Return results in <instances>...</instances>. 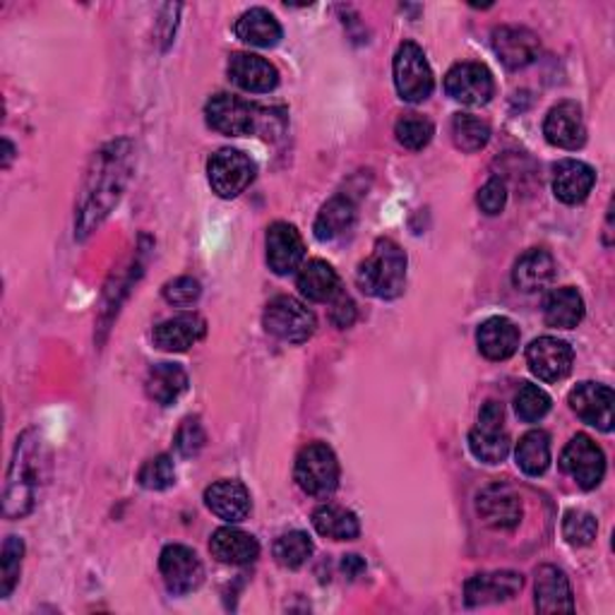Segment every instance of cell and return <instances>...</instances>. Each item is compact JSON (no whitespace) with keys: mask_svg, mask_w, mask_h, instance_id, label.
<instances>
[{"mask_svg":"<svg viewBox=\"0 0 615 615\" xmlns=\"http://www.w3.org/2000/svg\"><path fill=\"white\" fill-rule=\"evenodd\" d=\"M138 481L142 488L148 491H167L173 486L175 481V468L169 455H157L154 460L144 462V466L140 468Z\"/></svg>","mask_w":615,"mask_h":615,"instance_id":"60d3db41","label":"cell"},{"mask_svg":"<svg viewBox=\"0 0 615 615\" xmlns=\"http://www.w3.org/2000/svg\"><path fill=\"white\" fill-rule=\"evenodd\" d=\"M476 510L483 524H488L491 530L507 532L515 530L522 522V497L512 491L505 483H493V486L483 488L476 497Z\"/></svg>","mask_w":615,"mask_h":615,"instance_id":"5bb4252c","label":"cell"},{"mask_svg":"<svg viewBox=\"0 0 615 615\" xmlns=\"http://www.w3.org/2000/svg\"><path fill=\"white\" fill-rule=\"evenodd\" d=\"M202 294L200 282L193 280V276H179L164 286V299L171 305H193Z\"/></svg>","mask_w":615,"mask_h":615,"instance_id":"ee69618b","label":"cell"},{"mask_svg":"<svg viewBox=\"0 0 615 615\" xmlns=\"http://www.w3.org/2000/svg\"><path fill=\"white\" fill-rule=\"evenodd\" d=\"M313 555V541L305 532H289L274 541V561L282 567L296 569Z\"/></svg>","mask_w":615,"mask_h":615,"instance_id":"d590c367","label":"cell"},{"mask_svg":"<svg viewBox=\"0 0 615 615\" xmlns=\"http://www.w3.org/2000/svg\"><path fill=\"white\" fill-rule=\"evenodd\" d=\"M204 503L219 520L229 524L243 522L251 515V493L241 481H216L204 491Z\"/></svg>","mask_w":615,"mask_h":615,"instance_id":"603a6c76","label":"cell"},{"mask_svg":"<svg viewBox=\"0 0 615 615\" xmlns=\"http://www.w3.org/2000/svg\"><path fill=\"white\" fill-rule=\"evenodd\" d=\"M476 344L488 361H507L520 346V330L510 317H491L478 327Z\"/></svg>","mask_w":615,"mask_h":615,"instance_id":"d4e9b609","label":"cell"},{"mask_svg":"<svg viewBox=\"0 0 615 615\" xmlns=\"http://www.w3.org/2000/svg\"><path fill=\"white\" fill-rule=\"evenodd\" d=\"M613 404L615 394L611 387L598 383H579L569 392V406L589 426L611 433L613 431Z\"/></svg>","mask_w":615,"mask_h":615,"instance_id":"9a60e30c","label":"cell"},{"mask_svg":"<svg viewBox=\"0 0 615 615\" xmlns=\"http://www.w3.org/2000/svg\"><path fill=\"white\" fill-rule=\"evenodd\" d=\"M265 330L276 336V340L289 342V344H303L313 336L315 332V313L311 308H305L294 296H276L265 308Z\"/></svg>","mask_w":615,"mask_h":615,"instance_id":"8992f818","label":"cell"},{"mask_svg":"<svg viewBox=\"0 0 615 615\" xmlns=\"http://www.w3.org/2000/svg\"><path fill=\"white\" fill-rule=\"evenodd\" d=\"M342 569L349 575V577H359L363 569H365V563L361 555L356 553H351V555H344V561H342Z\"/></svg>","mask_w":615,"mask_h":615,"instance_id":"bcb514c9","label":"cell"},{"mask_svg":"<svg viewBox=\"0 0 615 615\" xmlns=\"http://www.w3.org/2000/svg\"><path fill=\"white\" fill-rule=\"evenodd\" d=\"M236 37L248 47L272 49L282 39V24L265 8L245 10L236 22Z\"/></svg>","mask_w":615,"mask_h":615,"instance_id":"83f0119b","label":"cell"},{"mask_svg":"<svg viewBox=\"0 0 615 615\" xmlns=\"http://www.w3.org/2000/svg\"><path fill=\"white\" fill-rule=\"evenodd\" d=\"M478 208L483 214H488V216H495V214H501L505 210V204H507V188L501 179H491L486 185H483L478 190Z\"/></svg>","mask_w":615,"mask_h":615,"instance_id":"7bdbcfd3","label":"cell"},{"mask_svg":"<svg viewBox=\"0 0 615 615\" xmlns=\"http://www.w3.org/2000/svg\"><path fill=\"white\" fill-rule=\"evenodd\" d=\"M128 159L130 150L125 140L111 142L109 148H104L94 157V169L90 171V179H87L78 214L80 236H87L94 226H99L101 219H104L113 210V204L119 202L130 175Z\"/></svg>","mask_w":615,"mask_h":615,"instance_id":"6da1fadb","label":"cell"},{"mask_svg":"<svg viewBox=\"0 0 615 615\" xmlns=\"http://www.w3.org/2000/svg\"><path fill=\"white\" fill-rule=\"evenodd\" d=\"M356 222V204L344 195L332 198L325 208L320 210L315 219V239L317 241H334L349 231Z\"/></svg>","mask_w":615,"mask_h":615,"instance_id":"d6a6232c","label":"cell"},{"mask_svg":"<svg viewBox=\"0 0 615 615\" xmlns=\"http://www.w3.org/2000/svg\"><path fill=\"white\" fill-rule=\"evenodd\" d=\"M544 135L561 150H579L584 140H587V128H584L582 109L575 101H561L558 107H553L546 115Z\"/></svg>","mask_w":615,"mask_h":615,"instance_id":"ac0fdd59","label":"cell"},{"mask_svg":"<svg viewBox=\"0 0 615 615\" xmlns=\"http://www.w3.org/2000/svg\"><path fill=\"white\" fill-rule=\"evenodd\" d=\"M204 115L212 130L229 138L251 135L255 130V107L231 94H214L204 107Z\"/></svg>","mask_w":615,"mask_h":615,"instance_id":"4fadbf2b","label":"cell"},{"mask_svg":"<svg viewBox=\"0 0 615 615\" xmlns=\"http://www.w3.org/2000/svg\"><path fill=\"white\" fill-rule=\"evenodd\" d=\"M3 148H6V159H3V169H8V167H10V159H12V154H14V150H12V144H10V140H3Z\"/></svg>","mask_w":615,"mask_h":615,"instance_id":"7dc6e473","label":"cell"},{"mask_svg":"<svg viewBox=\"0 0 615 615\" xmlns=\"http://www.w3.org/2000/svg\"><path fill=\"white\" fill-rule=\"evenodd\" d=\"M517 466L526 476L546 474L551 466V437L546 431H530L517 445Z\"/></svg>","mask_w":615,"mask_h":615,"instance_id":"836d02e7","label":"cell"},{"mask_svg":"<svg viewBox=\"0 0 615 615\" xmlns=\"http://www.w3.org/2000/svg\"><path fill=\"white\" fill-rule=\"evenodd\" d=\"M43 466H47V452L34 431H27L18 437L14 445L12 464L6 481L3 512L8 520H20L34 510L37 491L43 478Z\"/></svg>","mask_w":615,"mask_h":615,"instance_id":"7a4b0ae2","label":"cell"},{"mask_svg":"<svg viewBox=\"0 0 615 615\" xmlns=\"http://www.w3.org/2000/svg\"><path fill=\"white\" fill-rule=\"evenodd\" d=\"M330 320L334 322V327H340V330H346V327H351V325H354V322H356V303L351 301V299L344 294V291L332 301Z\"/></svg>","mask_w":615,"mask_h":615,"instance_id":"f6af8a7d","label":"cell"},{"mask_svg":"<svg viewBox=\"0 0 615 615\" xmlns=\"http://www.w3.org/2000/svg\"><path fill=\"white\" fill-rule=\"evenodd\" d=\"M515 412L524 423H536L551 412V397L541 387L524 383L515 394Z\"/></svg>","mask_w":615,"mask_h":615,"instance_id":"f35d334b","label":"cell"},{"mask_svg":"<svg viewBox=\"0 0 615 615\" xmlns=\"http://www.w3.org/2000/svg\"><path fill=\"white\" fill-rule=\"evenodd\" d=\"M313 526L320 536L332 541H354L361 534L359 517L340 505H320L313 512Z\"/></svg>","mask_w":615,"mask_h":615,"instance_id":"1f68e13d","label":"cell"},{"mask_svg":"<svg viewBox=\"0 0 615 615\" xmlns=\"http://www.w3.org/2000/svg\"><path fill=\"white\" fill-rule=\"evenodd\" d=\"M598 524L594 520V515L584 510H569L565 520H563V536L569 546H589L592 541L596 538Z\"/></svg>","mask_w":615,"mask_h":615,"instance_id":"ab89813d","label":"cell"},{"mask_svg":"<svg viewBox=\"0 0 615 615\" xmlns=\"http://www.w3.org/2000/svg\"><path fill=\"white\" fill-rule=\"evenodd\" d=\"M296 286L313 303H332L342 294L340 274L325 260H308L296 276Z\"/></svg>","mask_w":615,"mask_h":615,"instance_id":"4316f807","label":"cell"},{"mask_svg":"<svg viewBox=\"0 0 615 615\" xmlns=\"http://www.w3.org/2000/svg\"><path fill=\"white\" fill-rule=\"evenodd\" d=\"M596 173L589 164L577 159H563L553 169V193L565 204H579L589 198Z\"/></svg>","mask_w":615,"mask_h":615,"instance_id":"44dd1931","label":"cell"},{"mask_svg":"<svg viewBox=\"0 0 615 615\" xmlns=\"http://www.w3.org/2000/svg\"><path fill=\"white\" fill-rule=\"evenodd\" d=\"M229 78L233 84H239L243 92L268 94L276 84H280V72L265 61L262 56L253 53H233L229 61Z\"/></svg>","mask_w":615,"mask_h":615,"instance_id":"d6986e66","label":"cell"},{"mask_svg":"<svg viewBox=\"0 0 615 615\" xmlns=\"http://www.w3.org/2000/svg\"><path fill=\"white\" fill-rule=\"evenodd\" d=\"M561 468L584 491L596 488L606 474V455L589 435H575L561 455Z\"/></svg>","mask_w":615,"mask_h":615,"instance_id":"9c48e42d","label":"cell"},{"mask_svg":"<svg viewBox=\"0 0 615 615\" xmlns=\"http://www.w3.org/2000/svg\"><path fill=\"white\" fill-rule=\"evenodd\" d=\"M445 92L466 107L488 104L495 92L493 72L483 63L462 61L452 65L445 75Z\"/></svg>","mask_w":615,"mask_h":615,"instance_id":"30bf717a","label":"cell"},{"mask_svg":"<svg viewBox=\"0 0 615 615\" xmlns=\"http://www.w3.org/2000/svg\"><path fill=\"white\" fill-rule=\"evenodd\" d=\"M24 544L18 536H8L3 544V558H0V596L8 598L12 589L18 587L20 569H22Z\"/></svg>","mask_w":615,"mask_h":615,"instance_id":"74e56055","label":"cell"},{"mask_svg":"<svg viewBox=\"0 0 615 615\" xmlns=\"http://www.w3.org/2000/svg\"><path fill=\"white\" fill-rule=\"evenodd\" d=\"M159 569H161V577H164L167 589L175 596L195 592L204 577L198 553L183 544H171L161 551Z\"/></svg>","mask_w":615,"mask_h":615,"instance_id":"8fae6325","label":"cell"},{"mask_svg":"<svg viewBox=\"0 0 615 615\" xmlns=\"http://www.w3.org/2000/svg\"><path fill=\"white\" fill-rule=\"evenodd\" d=\"M544 317L551 327H558V330L577 327L584 317V299L579 296V291L573 286L551 291L544 303Z\"/></svg>","mask_w":615,"mask_h":615,"instance_id":"4dcf8cb0","label":"cell"},{"mask_svg":"<svg viewBox=\"0 0 615 615\" xmlns=\"http://www.w3.org/2000/svg\"><path fill=\"white\" fill-rule=\"evenodd\" d=\"M491 140V125L472 113H457L452 119V142L462 152H478Z\"/></svg>","mask_w":615,"mask_h":615,"instance_id":"e575fe53","label":"cell"},{"mask_svg":"<svg viewBox=\"0 0 615 615\" xmlns=\"http://www.w3.org/2000/svg\"><path fill=\"white\" fill-rule=\"evenodd\" d=\"M522 575L517 573H483L474 575L464 587V602L466 606H486V604H501L515 596L522 589Z\"/></svg>","mask_w":615,"mask_h":615,"instance_id":"ffe728a7","label":"cell"},{"mask_svg":"<svg viewBox=\"0 0 615 615\" xmlns=\"http://www.w3.org/2000/svg\"><path fill=\"white\" fill-rule=\"evenodd\" d=\"M553 274H555L553 255L548 251H541V248H532V251H526L515 262V270H512V284H515L520 291L532 294V291H538L546 284H551Z\"/></svg>","mask_w":615,"mask_h":615,"instance_id":"f1b7e54d","label":"cell"},{"mask_svg":"<svg viewBox=\"0 0 615 615\" xmlns=\"http://www.w3.org/2000/svg\"><path fill=\"white\" fill-rule=\"evenodd\" d=\"M305 245L294 224L274 222L268 229V265L274 274H291L301 268Z\"/></svg>","mask_w":615,"mask_h":615,"instance_id":"e0dca14e","label":"cell"},{"mask_svg":"<svg viewBox=\"0 0 615 615\" xmlns=\"http://www.w3.org/2000/svg\"><path fill=\"white\" fill-rule=\"evenodd\" d=\"M210 551L219 563L226 565H251L258 561L260 544L255 536L245 534L233 526H222L210 538Z\"/></svg>","mask_w":615,"mask_h":615,"instance_id":"484cf974","label":"cell"},{"mask_svg":"<svg viewBox=\"0 0 615 615\" xmlns=\"http://www.w3.org/2000/svg\"><path fill=\"white\" fill-rule=\"evenodd\" d=\"M394 84L404 101H426L433 94V70L426 61V53L414 41H404L394 53Z\"/></svg>","mask_w":615,"mask_h":615,"instance_id":"52a82bcc","label":"cell"},{"mask_svg":"<svg viewBox=\"0 0 615 615\" xmlns=\"http://www.w3.org/2000/svg\"><path fill=\"white\" fill-rule=\"evenodd\" d=\"M394 135H397V142L402 148L419 152L423 148H429V142L435 135V125L429 119H423L421 113H406L397 121V125H394Z\"/></svg>","mask_w":615,"mask_h":615,"instance_id":"8d00e7d4","label":"cell"},{"mask_svg":"<svg viewBox=\"0 0 615 615\" xmlns=\"http://www.w3.org/2000/svg\"><path fill=\"white\" fill-rule=\"evenodd\" d=\"M573 346L555 336H538L526 349V363L544 383H561L573 371Z\"/></svg>","mask_w":615,"mask_h":615,"instance_id":"7c38bea8","label":"cell"},{"mask_svg":"<svg viewBox=\"0 0 615 615\" xmlns=\"http://www.w3.org/2000/svg\"><path fill=\"white\" fill-rule=\"evenodd\" d=\"M536 611L538 613H573V589L561 567L544 565L536 569Z\"/></svg>","mask_w":615,"mask_h":615,"instance_id":"cb8c5ba5","label":"cell"},{"mask_svg":"<svg viewBox=\"0 0 615 615\" xmlns=\"http://www.w3.org/2000/svg\"><path fill=\"white\" fill-rule=\"evenodd\" d=\"M299 488L313 497H330L340 486V462L325 443L305 445L294 466Z\"/></svg>","mask_w":615,"mask_h":615,"instance_id":"277c9868","label":"cell"},{"mask_svg":"<svg viewBox=\"0 0 615 615\" xmlns=\"http://www.w3.org/2000/svg\"><path fill=\"white\" fill-rule=\"evenodd\" d=\"M208 334V322L198 313H183L161 322L154 327L152 340L161 351H188Z\"/></svg>","mask_w":615,"mask_h":615,"instance_id":"7402d4cb","label":"cell"},{"mask_svg":"<svg viewBox=\"0 0 615 615\" xmlns=\"http://www.w3.org/2000/svg\"><path fill=\"white\" fill-rule=\"evenodd\" d=\"M208 179L219 198H239L253 183L255 164L251 157L239 150H219L208 161Z\"/></svg>","mask_w":615,"mask_h":615,"instance_id":"ba28073f","label":"cell"},{"mask_svg":"<svg viewBox=\"0 0 615 615\" xmlns=\"http://www.w3.org/2000/svg\"><path fill=\"white\" fill-rule=\"evenodd\" d=\"M202 445H204V429L200 419L198 416L185 419L181 423L179 433H175V450H179L183 457H195L202 450Z\"/></svg>","mask_w":615,"mask_h":615,"instance_id":"b9f144b4","label":"cell"},{"mask_svg":"<svg viewBox=\"0 0 615 615\" xmlns=\"http://www.w3.org/2000/svg\"><path fill=\"white\" fill-rule=\"evenodd\" d=\"M468 450L483 464H501L510 455V435L505 431V409L486 402L478 412L476 429L468 433Z\"/></svg>","mask_w":615,"mask_h":615,"instance_id":"5b68a950","label":"cell"},{"mask_svg":"<svg viewBox=\"0 0 615 615\" xmlns=\"http://www.w3.org/2000/svg\"><path fill=\"white\" fill-rule=\"evenodd\" d=\"M493 51L497 58H501L505 68L520 70L536 61L541 43L532 29L505 24V27H497L493 32Z\"/></svg>","mask_w":615,"mask_h":615,"instance_id":"2e32d148","label":"cell"},{"mask_svg":"<svg viewBox=\"0 0 615 615\" xmlns=\"http://www.w3.org/2000/svg\"><path fill=\"white\" fill-rule=\"evenodd\" d=\"M361 291L375 299H397L406 284V253L392 239H380L356 272Z\"/></svg>","mask_w":615,"mask_h":615,"instance_id":"3957f363","label":"cell"},{"mask_svg":"<svg viewBox=\"0 0 615 615\" xmlns=\"http://www.w3.org/2000/svg\"><path fill=\"white\" fill-rule=\"evenodd\" d=\"M144 387H148L150 400L161 406H171L188 390V375L179 363H157L154 369H150Z\"/></svg>","mask_w":615,"mask_h":615,"instance_id":"f546056e","label":"cell"}]
</instances>
